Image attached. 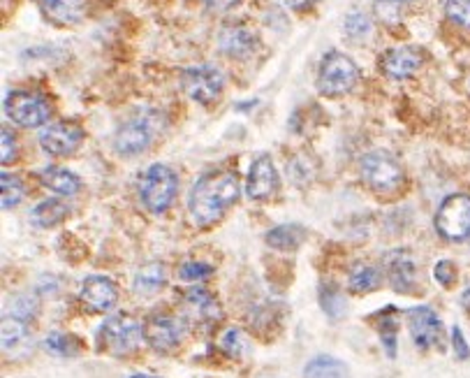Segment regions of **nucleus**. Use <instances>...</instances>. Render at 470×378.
<instances>
[{"mask_svg":"<svg viewBox=\"0 0 470 378\" xmlns=\"http://www.w3.org/2000/svg\"><path fill=\"white\" fill-rule=\"evenodd\" d=\"M17 156H19L17 140H14V135L5 128V130H3V154H0V160H3V165H12L14 160H17Z\"/></svg>","mask_w":470,"mask_h":378,"instance_id":"obj_37","label":"nucleus"},{"mask_svg":"<svg viewBox=\"0 0 470 378\" xmlns=\"http://www.w3.org/2000/svg\"><path fill=\"white\" fill-rule=\"evenodd\" d=\"M408 328L417 348L429 351L440 341L443 335V323L438 319V313L429 307H412L408 311Z\"/></svg>","mask_w":470,"mask_h":378,"instance_id":"obj_13","label":"nucleus"},{"mask_svg":"<svg viewBox=\"0 0 470 378\" xmlns=\"http://www.w3.org/2000/svg\"><path fill=\"white\" fill-rule=\"evenodd\" d=\"M345 33L355 40H364L368 33H371V19L359 10L350 12V14L345 17Z\"/></svg>","mask_w":470,"mask_h":378,"instance_id":"obj_30","label":"nucleus"},{"mask_svg":"<svg viewBox=\"0 0 470 378\" xmlns=\"http://www.w3.org/2000/svg\"><path fill=\"white\" fill-rule=\"evenodd\" d=\"M377 328H380V337H383L385 351H387L389 357H394V353H396V320L385 319L377 323Z\"/></svg>","mask_w":470,"mask_h":378,"instance_id":"obj_35","label":"nucleus"},{"mask_svg":"<svg viewBox=\"0 0 470 378\" xmlns=\"http://www.w3.org/2000/svg\"><path fill=\"white\" fill-rule=\"evenodd\" d=\"M183 313H186V320H191V323L211 329L218 323L220 307L211 292H207L204 288H191L183 297Z\"/></svg>","mask_w":470,"mask_h":378,"instance_id":"obj_15","label":"nucleus"},{"mask_svg":"<svg viewBox=\"0 0 470 378\" xmlns=\"http://www.w3.org/2000/svg\"><path fill=\"white\" fill-rule=\"evenodd\" d=\"M279 191V172L276 165L271 160V156H257L251 165L246 181V193L248 198L253 200H267Z\"/></svg>","mask_w":470,"mask_h":378,"instance_id":"obj_14","label":"nucleus"},{"mask_svg":"<svg viewBox=\"0 0 470 378\" xmlns=\"http://www.w3.org/2000/svg\"><path fill=\"white\" fill-rule=\"evenodd\" d=\"M359 82V68L350 56L341 54V51H329L320 63L317 70V91L324 98H341V95L350 94L352 88Z\"/></svg>","mask_w":470,"mask_h":378,"instance_id":"obj_3","label":"nucleus"},{"mask_svg":"<svg viewBox=\"0 0 470 378\" xmlns=\"http://www.w3.org/2000/svg\"><path fill=\"white\" fill-rule=\"evenodd\" d=\"M40 181L44 186L54 191L60 198H70V195H77L82 191V181L77 175H72L66 167H44L40 172Z\"/></svg>","mask_w":470,"mask_h":378,"instance_id":"obj_21","label":"nucleus"},{"mask_svg":"<svg viewBox=\"0 0 470 378\" xmlns=\"http://www.w3.org/2000/svg\"><path fill=\"white\" fill-rule=\"evenodd\" d=\"M179 191V179L174 170L163 163H155L139 176V198L151 214H164L172 207Z\"/></svg>","mask_w":470,"mask_h":378,"instance_id":"obj_2","label":"nucleus"},{"mask_svg":"<svg viewBox=\"0 0 470 378\" xmlns=\"http://www.w3.org/2000/svg\"><path fill=\"white\" fill-rule=\"evenodd\" d=\"M181 88H183L188 98H192L195 103L211 104L223 94L225 75L214 66L188 68V70L181 75Z\"/></svg>","mask_w":470,"mask_h":378,"instance_id":"obj_10","label":"nucleus"},{"mask_svg":"<svg viewBox=\"0 0 470 378\" xmlns=\"http://www.w3.org/2000/svg\"><path fill=\"white\" fill-rule=\"evenodd\" d=\"M164 285V267L160 263H151L142 267L135 276V291L139 295H155Z\"/></svg>","mask_w":470,"mask_h":378,"instance_id":"obj_24","label":"nucleus"},{"mask_svg":"<svg viewBox=\"0 0 470 378\" xmlns=\"http://www.w3.org/2000/svg\"><path fill=\"white\" fill-rule=\"evenodd\" d=\"M320 304H323L324 313L332 316V319H341L345 313L343 295H341L339 288L332 284H323V288H320Z\"/></svg>","mask_w":470,"mask_h":378,"instance_id":"obj_29","label":"nucleus"},{"mask_svg":"<svg viewBox=\"0 0 470 378\" xmlns=\"http://www.w3.org/2000/svg\"><path fill=\"white\" fill-rule=\"evenodd\" d=\"M35 309H38V304H35L33 297H19L17 302H12L10 307V316L12 319H19V320H28L31 316H35Z\"/></svg>","mask_w":470,"mask_h":378,"instance_id":"obj_36","label":"nucleus"},{"mask_svg":"<svg viewBox=\"0 0 470 378\" xmlns=\"http://www.w3.org/2000/svg\"><path fill=\"white\" fill-rule=\"evenodd\" d=\"M424 0H373L376 17L387 26H396L411 10L420 7Z\"/></svg>","mask_w":470,"mask_h":378,"instance_id":"obj_22","label":"nucleus"},{"mask_svg":"<svg viewBox=\"0 0 470 378\" xmlns=\"http://www.w3.org/2000/svg\"><path fill=\"white\" fill-rule=\"evenodd\" d=\"M285 5L295 12H304V10H311V7L315 5V0H285Z\"/></svg>","mask_w":470,"mask_h":378,"instance_id":"obj_41","label":"nucleus"},{"mask_svg":"<svg viewBox=\"0 0 470 378\" xmlns=\"http://www.w3.org/2000/svg\"><path fill=\"white\" fill-rule=\"evenodd\" d=\"M445 14L457 26L470 31V0H445Z\"/></svg>","mask_w":470,"mask_h":378,"instance_id":"obj_32","label":"nucleus"},{"mask_svg":"<svg viewBox=\"0 0 470 378\" xmlns=\"http://www.w3.org/2000/svg\"><path fill=\"white\" fill-rule=\"evenodd\" d=\"M135 378H148V376H135Z\"/></svg>","mask_w":470,"mask_h":378,"instance_id":"obj_43","label":"nucleus"},{"mask_svg":"<svg viewBox=\"0 0 470 378\" xmlns=\"http://www.w3.org/2000/svg\"><path fill=\"white\" fill-rule=\"evenodd\" d=\"M452 346H454V353H457L459 360H468L470 348H468V344H466V339H464V335H461L459 328H452Z\"/></svg>","mask_w":470,"mask_h":378,"instance_id":"obj_39","label":"nucleus"},{"mask_svg":"<svg viewBox=\"0 0 470 378\" xmlns=\"http://www.w3.org/2000/svg\"><path fill=\"white\" fill-rule=\"evenodd\" d=\"M40 10H42L44 19L54 26H72L82 19L79 0H40Z\"/></svg>","mask_w":470,"mask_h":378,"instance_id":"obj_20","label":"nucleus"},{"mask_svg":"<svg viewBox=\"0 0 470 378\" xmlns=\"http://www.w3.org/2000/svg\"><path fill=\"white\" fill-rule=\"evenodd\" d=\"M44 348L51 353V356H58V357H70L72 353L77 351L79 346L77 341L72 339V337L67 335H49L47 337V341H44Z\"/></svg>","mask_w":470,"mask_h":378,"instance_id":"obj_31","label":"nucleus"},{"mask_svg":"<svg viewBox=\"0 0 470 378\" xmlns=\"http://www.w3.org/2000/svg\"><path fill=\"white\" fill-rule=\"evenodd\" d=\"M67 216V207L60 200H44L31 212V219L40 228H54Z\"/></svg>","mask_w":470,"mask_h":378,"instance_id":"obj_26","label":"nucleus"},{"mask_svg":"<svg viewBox=\"0 0 470 378\" xmlns=\"http://www.w3.org/2000/svg\"><path fill=\"white\" fill-rule=\"evenodd\" d=\"M361 176L367 181V186L371 191L380 193V195H392L403 186V167L389 151L376 148L368 151L361 160Z\"/></svg>","mask_w":470,"mask_h":378,"instance_id":"obj_4","label":"nucleus"},{"mask_svg":"<svg viewBox=\"0 0 470 378\" xmlns=\"http://www.w3.org/2000/svg\"><path fill=\"white\" fill-rule=\"evenodd\" d=\"M119 300L116 284L107 276H88L82 285V302L91 311H110Z\"/></svg>","mask_w":470,"mask_h":378,"instance_id":"obj_16","label":"nucleus"},{"mask_svg":"<svg viewBox=\"0 0 470 378\" xmlns=\"http://www.w3.org/2000/svg\"><path fill=\"white\" fill-rule=\"evenodd\" d=\"M239 179L232 172H208L197 181L191 193V219L195 220L197 228H208L218 223L225 216V212L239 200Z\"/></svg>","mask_w":470,"mask_h":378,"instance_id":"obj_1","label":"nucleus"},{"mask_svg":"<svg viewBox=\"0 0 470 378\" xmlns=\"http://www.w3.org/2000/svg\"><path fill=\"white\" fill-rule=\"evenodd\" d=\"M306 378H350V374L336 357L320 356L306 364Z\"/></svg>","mask_w":470,"mask_h":378,"instance_id":"obj_25","label":"nucleus"},{"mask_svg":"<svg viewBox=\"0 0 470 378\" xmlns=\"http://www.w3.org/2000/svg\"><path fill=\"white\" fill-rule=\"evenodd\" d=\"M461 302H464L466 309H470V288H466L464 295H461Z\"/></svg>","mask_w":470,"mask_h":378,"instance_id":"obj_42","label":"nucleus"},{"mask_svg":"<svg viewBox=\"0 0 470 378\" xmlns=\"http://www.w3.org/2000/svg\"><path fill=\"white\" fill-rule=\"evenodd\" d=\"M3 351H5L12 360L26 357L28 353L33 351V337H31V329H28L26 320L12 319V316H7V319L3 320Z\"/></svg>","mask_w":470,"mask_h":378,"instance_id":"obj_17","label":"nucleus"},{"mask_svg":"<svg viewBox=\"0 0 470 378\" xmlns=\"http://www.w3.org/2000/svg\"><path fill=\"white\" fill-rule=\"evenodd\" d=\"M436 230L448 241L470 239V195L457 193L443 200L436 212Z\"/></svg>","mask_w":470,"mask_h":378,"instance_id":"obj_7","label":"nucleus"},{"mask_svg":"<svg viewBox=\"0 0 470 378\" xmlns=\"http://www.w3.org/2000/svg\"><path fill=\"white\" fill-rule=\"evenodd\" d=\"M389 284L396 292H411L417 281V267L411 253L396 251L387 265Z\"/></svg>","mask_w":470,"mask_h":378,"instance_id":"obj_19","label":"nucleus"},{"mask_svg":"<svg viewBox=\"0 0 470 378\" xmlns=\"http://www.w3.org/2000/svg\"><path fill=\"white\" fill-rule=\"evenodd\" d=\"M188 329V320L179 319L174 313L158 311L154 316H148L144 323V339L155 351H174L176 346L183 341Z\"/></svg>","mask_w":470,"mask_h":378,"instance_id":"obj_8","label":"nucleus"},{"mask_svg":"<svg viewBox=\"0 0 470 378\" xmlns=\"http://www.w3.org/2000/svg\"><path fill=\"white\" fill-rule=\"evenodd\" d=\"M155 119L154 116H132L116 130L114 148L123 158L144 154L155 140Z\"/></svg>","mask_w":470,"mask_h":378,"instance_id":"obj_9","label":"nucleus"},{"mask_svg":"<svg viewBox=\"0 0 470 378\" xmlns=\"http://www.w3.org/2000/svg\"><path fill=\"white\" fill-rule=\"evenodd\" d=\"M0 191H3V207L5 209L17 207L23 200V195H26L22 179L10 175V172H3V176H0Z\"/></svg>","mask_w":470,"mask_h":378,"instance_id":"obj_28","label":"nucleus"},{"mask_svg":"<svg viewBox=\"0 0 470 378\" xmlns=\"http://www.w3.org/2000/svg\"><path fill=\"white\" fill-rule=\"evenodd\" d=\"M218 47L232 58H246L257 50V38L246 26H225L218 33Z\"/></svg>","mask_w":470,"mask_h":378,"instance_id":"obj_18","label":"nucleus"},{"mask_svg":"<svg viewBox=\"0 0 470 378\" xmlns=\"http://www.w3.org/2000/svg\"><path fill=\"white\" fill-rule=\"evenodd\" d=\"M214 274V267L208 263H200V260H191V263H183L179 269V276L181 281H191V284H195V281H204L207 276Z\"/></svg>","mask_w":470,"mask_h":378,"instance_id":"obj_33","label":"nucleus"},{"mask_svg":"<svg viewBox=\"0 0 470 378\" xmlns=\"http://www.w3.org/2000/svg\"><path fill=\"white\" fill-rule=\"evenodd\" d=\"M5 112L19 128H40L51 119V104L38 91H10L5 98Z\"/></svg>","mask_w":470,"mask_h":378,"instance_id":"obj_6","label":"nucleus"},{"mask_svg":"<svg viewBox=\"0 0 470 378\" xmlns=\"http://www.w3.org/2000/svg\"><path fill=\"white\" fill-rule=\"evenodd\" d=\"M348 284H350V291L368 292L380 284V272H377V267H373V265H357L350 272Z\"/></svg>","mask_w":470,"mask_h":378,"instance_id":"obj_27","label":"nucleus"},{"mask_svg":"<svg viewBox=\"0 0 470 378\" xmlns=\"http://www.w3.org/2000/svg\"><path fill=\"white\" fill-rule=\"evenodd\" d=\"M304 239H306V230L295 223L276 225L274 230L267 232V244L279 251H295L304 244Z\"/></svg>","mask_w":470,"mask_h":378,"instance_id":"obj_23","label":"nucleus"},{"mask_svg":"<svg viewBox=\"0 0 470 378\" xmlns=\"http://www.w3.org/2000/svg\"><path fill=\"white\" fill-rule=\"evenodd\" d=\"M100 346L111 356H130L144 339V328L128 313H114L100 328Z\"/></svg>","mask_w":470,"mask_h":378,"instance_id":"obj_5","label":"nucleus"},{"mask_svg":"<svg viewBox=\"0 0 470 378\" xmlns=\"http://www.w3.org/2000/svg\"><path fill=\"white\" fill-rule=\"evenodd\" d=\"M220 346H223V351L230 357H241L244 351H246V341H244V335H241L239 329H227Z\"/></svg>","mask_w":470,"mask_h":378,"instance_id":"obj_34","label":"nucleus"},{"mask_svg":"<svg viewBox=\"0 0 470 378\" xmlns=\"http://www.w3.org/2000/svg\"><path fill=\"white\" fill-rule=\"evenodd\" d=\"M86 132L79 123L72 121H56L40 132V144L51 156H72L84 144Z\"/></svg>","mask_w":470,"mask_h":378,"instance_id":"obj_11","label":"nucleus"},{"mask_svg":"<svg viewBox=\"0 0 470 378\" xmlns=\"http://www.w3.org/2000/svg\"><path fill=\"white\" fill-rule=\"evenodd\" d=\"M433 279H436L440 285H452L454 281H457V269H454V263H449V260H440V263L433 267Z\"/></svg>","mask_w":470,"mask_h":378,"instance_id":"obj_38","label":"nucleus"},{"mask_svg":"<svg viewBox=\"0 0 470 378\" xmlns=\"http://www.w3.org/2000/svg\"><path fill=\"white\" fill-rule=\"evenodd\" d=\"M424 66V54L417 47H394L380 56V70L387 79L403 82Z\"/></svg>","mask_w":470,"mask_h":378,"instance_id":"obj_12","label":"nucleus"},{"mask_svg":"<svg viewBox=\"0 0 470 378\" xmlns=\"http://www.w3.org/2000/svg\"><path fill=\"white\" fill-rule=\"evenodd\" d=\"M202 3L211 12H227L235 5H239V0H202Z\"/></svg>","mask_w":470,"mask_h":378,"instance_id":"obj_40","label":"nucleus"}]
</instances>
